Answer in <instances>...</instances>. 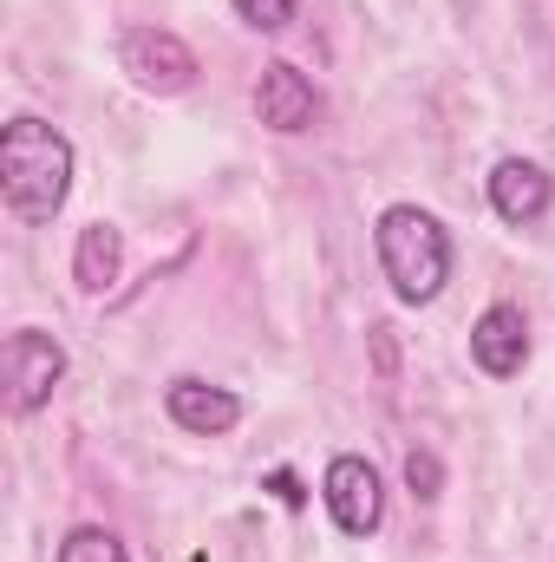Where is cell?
I'll return each mask as SVG.
<instances>
[{
    "label": "cell",
    "mask_w": 555,
    "mask_h": 562,
    "mask_svg": "<svg viewBox=\"0 0 555 562\" xmlns=\"http://www.w3.org/2000/svg\"><path fill=\"white\" fill-rule=\"evenodd\" d=\"M229 7H236V20L256 26V33H281V26L294 20V0H229Z\"/></svg>",
    "instance_id": "12"
},
{
    "label": "cell",
    "mask_w": 555,
    "mask_h": 562,
    "mask_svg": "<svg viewBox=\"0 0 555 562\" xmlns=\"http://www.w3.org/2000/svg\"><path fill=\"white\" fill-rule=\"evenodd\" d=\"M118 66L132 72L138 92H157V99H177V92L196 86V53L163 26H132L118 40Z\"/></svg>",
    "instance_id": "4"
},
{
    "label": "cell",
    "mask_w": 555,
    "mask_h": 562,
    "mask_svg": "<svg viewBox=\"0 0 555 562\" xmlns=\"http://www.w3.org/2000/svg\"><path fill=\"white\" fill-rule=\"evenodd\" d=\"M256 112H262V125H269V132L301 138V132H314V119H320V92H314V79H307L301 66L269 59V66H262V79H256Z\"/></svg>",
    "instance_id": "6"
},
{
    "label": "cell",
    "mask_w": 555,
    "mask_h": 562,
    "mask_svg": "<svg viewBox=\"0 0 555 562\" xmlns=\"http://www.w3.org/2000/svg\"><path fill=\"white\" fill-rule=\"evenodd\" d=\"M72 170H79V157H72V138L59 125H46L33 112L7 119V132H0V203L13 223H33V229L53 223L72 196Z\"/></svg>",
    "instance_id": "1"
},
{
    "label": "cell",
    "mask_w": 555,
    "mask_h": 562,
    "mask_svg": "<svg viewBox=\"0 0 555 562\" xmlns=\"http://www.w3.org/2000/svg\"><path fill=\"white\" fill-rule=\"evenodd\" d=\"M320 497H327V517H333L347 537H373V530L386 524V484H380V471H373L366 458H353V451H340V458L327 464Z\"/></svg>",
    "instance_id": "5"
},
{
    "label": "cell",
    "mask_w": 555,
    "mask_h": 562,
    "mask_svg": "<svg viewBox=\"0 0 555 562\" xmlns=\"http://www.w3.org/2000/svg\"><path fill=\"white\" fill-rule=\"evenodd\" d=\"M471 360L484 380H517L523 360H530V321L517 301H490L471 327Z\"/></svg>",
    "instance_id": "8"
},
{
    "label": "cell",
    "mask_w": 555,
    "mask_h": 562,
    "mask_svg": "<svg viewBox=\"0 0 555 562\" xmlns=\"http://www.w3.org/2000/svg\"><path fill=\"white\" fill-rule=\"evenodd\" d=\"M555 203V183L543 164H530V157H503L497 170H490V210L510 223V229H530V223H543Z\"/></svg>",
    "instance_id": "9"
},
{
    "label": "cell",
    "mask_w": 555,
    "mask_h": 562,
    "mask_svg": "<svg viewBox=\"0 0 555 562\" xmlns=\"http://www.w3.org/2000/svg\"><path fill=\"white\" fill-rule=\"evenodd\" d=\"M373 249H380V269L393 281V294L406 307H431L451 281V236L431 210L418 203H386L380 223H373Z\"/></svg>",
    "instance_id": "2"
},
{
    "label": "cell",
    "mask_w": 555,
    "mask_h": 562,
    "mask_svg": "<svg viewBox=\"0 0 555 562\" xmlns=\"http://www.w3.org/2000/svg\"><path fill=\"white\" fill-rule=\"evenodd\" d=\"M125 269V236L112 229V223H86L79 229V243H72V281H79V294H105L112 281Z\"/></svg>",
    "instance_id": "10"
},
{
    "label": "cell",
    "mask_w": 555,
    "mask_h": 562,
    "mask_svg": "<svg viewBox=\"0 0 555 562\" xmlns=\"http://www.w3.org/2000/svg\"><path fill=\"white\" fill-rule=\"evenodd\" d=\"M163 413H170L177 431H190V438H223V431L242 425V400H236L229 386H216V380L177 373V380L163 386Z\"/></svg>",
    "instance_id": "7"
},
{
    "label": "cell",
    "mask_w": 555,
    "mask_h": 562,
    "mask_svg": "<svg viewBox=\"0 0 555 562\" xmlns=\"http://www.w3.org/2000/svg\"><path fill=\"white\" fill-rule=\"evenodd\" d=\"M66 380V347L46 327H13L0 347V386H7V419H33L39 406H53Z\"/></svg>",
    "instance_id": "3"
},
{
    "label": "cell",
    "mask_w": 555,
    "mask_h": 562,
    "mask_svg": "<svg viewBox=\"0 0 555 562\" xmlns=\"http://www.w3.org/2000/svg\"><path fill=\"white\" fill-rule=\"evenodd\" d=\"M406 484H412V497H424V504H431V497L444 491V464H438L431 451H412V458H406Z\"/></svg>",
    "instance_id": "13"
},
{
    "label": "cell",
    "mask_w": 555,
    "mask_h": 562,
    "mask_svg": "<svg viewBox=\"0 0 555 562\" xmlns=\"http://www.w3.org/2000/svg\"><path fill=\"white\" fill-rule=\"evenodd\" d=\"M53 562H132V557H125V543L105 524H79V530H66V543L53 550Z\"/></svg>",
    "instance_id": "11"
}]
</instances>
